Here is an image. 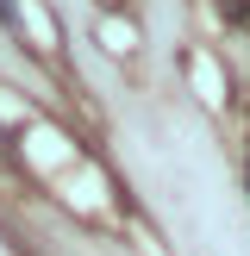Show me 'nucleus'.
<instances>
[{"mask_svg":"<svg viewBox=\"0 0 250 256\" xmlns=\"http://www.w3.org/2000/svg\"><path fill=\"white\" fill-rule=\"evenodd\" d=\"M0 25H19V6L12 0H0Z\"/></svg>","mask_w":250,"mask_h":256,"instance_id":"1","label":"nucleus"}]
</instances>
